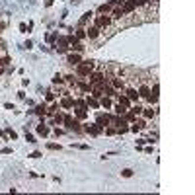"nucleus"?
Listing matches in <instances>:
<instances>
[{
    "instance_id": "f257e3e1",
    "label": "nucleus",
    "mask_w": 195,
    "mask_h": 195,
    "mask_svg": "<svg viewBox=\"0 0 195 195\" xmlns=\"http://www.w3.org/2000/svg\"><path fill=\"white\" fill-rule=\"evenodd\" d=\"M113 20L109 18V16H100V18H96V28H103V31H106V28H111Z\"/></svg>"
},
{
    "instance_id": "f03ea898",
    "label": "nucleus",
    "mask_w": 195,
    "mask_h": 195,
    "mask_svg": "<svg viewBox=\"0 0 195 195\" xmlns=\"http://www.w3.org/2000/svg\"><path fill=\"white\" fill-rule=\"evenodd\" d=\"M88 37H90V39H98V37H100V28H96V25H94V28H90V29H88Z\"/></svg>"
},
{
    "instance_id": "7ed1b4c3",
    "label": "nucleus",
    "mask_w": 195,
    "mask_h": 195,
    "mask_svg": "<svg viewBox=\"0 0 195 195\" xmlns=\"http://www.w3.org/2000/svg\"><path fill=\"white\" fill-rule=\"evenodd\" d=\"M127 98H129V100H139V92H137L135 88H129L127 90Z\"/></svg>"
},
{
    "instance_id": "20e7f679",
    "label": "nucleus",
    "mask_w": 195,
    "mask_h": 195,
    "mask_svg": "<svg viewBox=\"0 0 195 195\" xmlns=\"http://www.w3.org/2000/svg\"><path fill=\"white\" fill-rule=\"evenodd\" d=\"M68 63H70V65H80V57L78 55H68Z\"/></svg>"
},
{
    "instance_id": "39448f33",
    "label": "nucleus",
    "mask_w": 195,
    "mask_h": 195,
    "mask_svg": "<svg viewBox=\"0 0 195 195\" xmlns=\"http://www.w3.org/2000/svg\"><path fill=\"white\" fill-rule=\"evenodd\" d=\"M135 2V8H143V6H148L150 0H133Z\"/></svg>"
},
{
    "instance_id": "423d86ee",
    "label": "nucleus",
    "mask_w": 195,
    "mask_h": 195,
    "mask_svg": "<svg viewBox=\"0 0 195 195\" xmlns=\"http://www.w3.org/2000/svg\"><path fill=\"white\" fill-rule=\"evenodd\" d=\"M139 96H143V98H148V94H150V88L148 86H140V90H139Z\"/></svg>"
},
{
    "instance_id": "0eeeda50",
    "label": "nucleus",
    "mask_w": 195,
    "mask_h": 195,
    "mask_svg": "<svg viewBox=\"0 0 195 195\" xmlns=\"http://www.w3.org/2000/svg\"><path fill=\"white\" fill-rule=\"evenodd\" d=\"M121 16H123V10H121V8H115L111 12V20H117V18H121Z\"/></svg>"
},
{
    "instance_id": "6e6552de",
    "label": "nucleus",
    "mask_w": 195,
    "mask_h": 195,
    "mask_svg": "<svg viewBox=\"0 0 195 195\" xmlns=\"http://www.w3.org/2000/svg\"><path fill=\"white\" fill-rule=\"evenodd\" d=\"M119 103H121L123 107H125V106H129V98H127V96H121V98H119Z\"/></svg>"
},
{
    "instance_id": "1a4fd4ad",
    "label": "nucleus",
    "mask_w": 195,
    "mask_h": 195,
    "mask_svg": "<svg viewBox=\"0 0 195 195\" xmlns=\"http://www.w3.org/2000/svg\"><path fill=\"white\" fill-rule=\"evenodd\" d=\"M37 133H41V135H47V133H49V129H47L45 125H39V127H37Z\"/></svg>"
},
{
    "instance_id": "9d476101",
    "label": "nucleus",
    "mask_w": 195,
    "mask_h": 195,
    "mask_svg": "<svg viewBox=\"0 0 195 195\" xmlns=\"http://www.w3.org/2000/svg\"><path fill=\"white\" fill-rule=\"evenodd\" d=\"M72 103H74V102H72V100H68V98H65V100H63V107H70Z\"/></svg>"
},
{
    "instance_id": "9b49d317",
    "label": "nucleus",
    "mask_w": 195,
    "mask_h": 195,
    "mask_svg": "<svg viewBox=\"0 0 195 195\" xmlns=\"http://www.w3.org/2000/svg\"><path fill=\"white\" fill-rule=\"evenodd\" d=\"M121 176H123V178H131V176H133V170H123Z\"/></svg>"
},
{
    "instance_id": "f8f14e48",
    "label": "nucleus",
    "mask_w": 195,
    "mask_h": 195,
    "mask_svg": "<svg viewBox=\"0 0 195 195\" xmlns=\"http://www.w3.org/2000/svg\"><path fill=\"white\" fill-rule=\"evenodd\" d=\"M53 82H55V84H60V82H63V76H60V74H55V78H53Z\"/></svg>"
},
{
    "instance_id": "ddd939ff",
    "label": "nucleus",
    "mask_w": 195,
    "mask_h": 195,
    "mask_svg": "<svg viewBox=\"0 0 195 195\" xmlns=\"http://www.w3.org/2000/svg\"><path fill=\"white\" fill-rule=\"evenodd\" d=\"M102 106L103 107H111V102H109V100H102Z\"/></svg>"
},
{
    "instance_id": "4468645a",
    "label": "nucleus",
    "mask_w": 195,
    "mask_h": 195,
    "mask_svg": "<svg viewBox=\"0 0 195 195\" xmlns=\"http://www.w3.org/2000/svg\"><path fill=\"white\" fill-rule=\"evenodd\" d=\"M47 148H51V150H57V148H60L59 144H47Z\"/></svg>"
},
{
    "instance_id": "2eb2a0df",
    "label": "nucleus",
    "mask_w": 195,
    "mask_h": 195,
    "mask_svg": "<svg viewBox=\"0 0 195 195\" xmlns=\"http://www.w3.org/2000/svg\"><path fill=\"white\" fill-rule=\"evenodd\" d=\"M53 4V0H45V6H51Z\"/></svg>"
}]
</instances>
